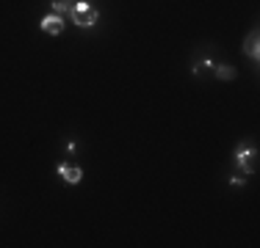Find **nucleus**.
<instances>
[{
	"instance_id": "obj_1",
	"label": "nucleus",
	"mask_w": 260,
	"mask_h": 248,
	"mask_svg": "<svg viewBox=\"0 0 260 248\" xmlns=\"http://www.w3.org/2000/svg\"><path fill=\"white\" fill-rule=\"evenodd\" d=\"M67 17H69V22H75L78 28H92V25H97V20H100L97 9L89 6V0H78V3L69 9Z\"/></svg>"
},
{
	"instance_id": "obj_2",
	"label": "nucleus",
	"mask_w": 260,
	"mask_h": 248,
	"mask_svg": "<svg viewBox=\"0 0 260 248\" xmlns=\"http://www.w3.org/2000/svg\"><path fill=\"white\" fill-rule=\"evenodd\" d=\"M235 160H238L241 165V171L244 174H255L257 171V149H255V144H238L235 146Z\"/></svg>"
},
{
	"instance_id": "obj_3",
	"label": "nucleus",
	"mask_w": 260,
	"mask_h": 248,
	"mask_svg": "<svg viewBox=\"0 0 260 248\" xmlns=\"http://www.w3.org/2000/svg\"><path fill=\"white\" fill-rule=\"evenodd\" d=\"M64 25H67V20H64L61 14H45L42 22H39V28H42L45 33H50V36H58V33L64 31Z\"/></svg>"
},
{
	"instance_id": "obj_4",
	"label": "nucleus",
	"mask_w": 260,
	"mask_h": 248,
	"mask_svg": "<svg viewBox=\"0 0 260 248\" xmlns=\"http://www.w3.org/2000/svg\"><path fill=\"white\" fill-rule=\"evenodd\" d=\"M257 41H260V33H257V28H252L249 36H246V41H244V52L252 58V61H257V58H260V44H257Z\"/></svg>"
},
{
	"instance_id": "obj_5",
	"label": "nucleus",
	"mask_w": 260,
	"mask_h": 248,
	"mask_svg": "<svg viewBox=\"0 0 260 248\" xmlns=\"http://www.w3.org/2000/svg\"><path fill=\"white\" fill-rule=\"evenodd\" d=\"M78 3V0H50V6H53V14H61L64 20H67V14H69V9Z\"/></svg>"
},
{
	"instance_id": "obj_6",
	"label": "nucleus",
	"mask_w": 260,
	"mask_h": 248,
	"mask_svg": "<svg viewBox=\"0 0 260 248\" xmlns=\"http://www.w3.org/2000/svg\"><path fill=\"white\" fill-rule=\"evenodd\" d=\"M64 182H69V185H78L80 179H83V171L78 168V165H67V171H64Z\"/></svg>"
},
{
	"instance_id": "obj_7",
	"label": "nucleus",
	"mask_w": 260,
	"mask_h": 248,
	"mask_svg": "<svg viewBox=\"0 0 260 248\" xmlns=\"http://www.w3.org/2000/svg\"><path fill=\"white\" fill-rule=\"evenodd\" d=\"M213 75L219 80H235V69L230 67V64H219V67H213Z\"/></svg>"
},
{
	"instance_id": "obj_8",
	"label": "nucleus",
	"mask_w": 260,
	"mask_h": 248,
	"mask_svg": "<svg viewBox=\"0 0 260 248\" xmlns=\"http://www.w3.org/2000/svg\"><path fill=\"white\" fill-rule=\"evenodd\" d=\"M244 182H246V176H241V174L233 176V185H244Z\"/></svg>"
}]
</instances>
